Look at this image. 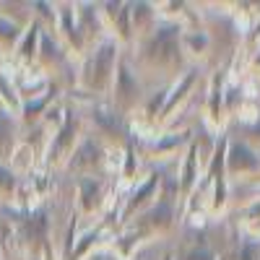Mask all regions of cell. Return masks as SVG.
<instances>
[{"label": "cell", "mask_w": 260, "mask_h": 260, "mask_svg": "<svg viewBox=\"0 0 260 260\" xmlns=\"http://www.w3.org/2000/svg\"><path fill=\"white\" fill-rule=\"evenodd\" d=\"M115 60H117V45L115 42H104V45H99L89 60V65H86L83 71V83L89 86V89H107L112 81V71H115Z\"/></svg>", "instance_id": "6da1fadb"}, {"label": "cell", "mask_w": 260, "mask_h": 260, "mask_svg": "<svg viewBox=\"0 0 260 260\" xmlns=\"http://www.w3.org/2000/svg\"><path fill=\"white\" fill-rule=\"evenodd\" d=\"M226 169L232 175H250L260 169V154L247 143H234L226 154Z\"/></svg>", "instance_id": "7a4b0ae2"}, {"label": "cell", "mask_w": 260, "mask_h": 260, "mask_svg": "<svg viewBox=\"0 0 260 260\" xmlns=\"http://www.w3.org/2000/svg\"><path fill=\"white\" fill-rule=\"evenodd\" d=\"M73 138H76V127L71 117L65 115V122L57 127V136H52L50 143V161H60L65 154H73Z\"/></svg>", "instance_id": "3957f363"}, {"label": "cell", "mask_w": 260, "mask_h": 260, "mask_svg": "<svg viewBox=\"0 0 260 260\" xmlns=\"http://www.w3.org/2000/svg\"><path fill=\"white\" fill-rule=\"evenodd\" d=\"M37 52H39V24L34 21L31 26L24 29V34H21L13 55H16L18 62H31V60L37 57Z\"/></svg>", "instance_id": "277c9868"}, {"label": "cell", "mask_w": 260, "mask_h": 260, "mask_svg": "<svg viewBox=\"0 0 260 260\" xmlns=\"http://www.w3.org/2000/svg\"><path fill=\"white\" fill-rule=\"evenodd\" d=\"M138 81L136 76L130 73L125 65H120L117 73H115V94H117V102L120 104H130L133 99H138Z\"/></svg>", "instance_id": "5b68a950"}, {"label": "cell", "mask_w": 260, "mask_h": 260, "mask_svg": "<svg viewBox=\"0 0 260 260\" xmlns=\"http://www.w3.org/2000/svg\"><path fill=\"white\" fill-rule=\"evenodd\" d=\"M99 161H102V148L94 141H83L71 159V167L73 169H89V167H96Z\"/></svg>", "instance_id": "8992f818"}, {"label": "cell", "mask_w": 260, "mask_h": 260, "mask_svg": "<svg viewBox=\"0 0 260 260\" xmlns=\"http://www.w3.org/2000/svg\"><path fill=\"white\" fill-rule=\"evenodd\" d=\"M21 34H24V29H21L16 21H11L8 16L0 13V55L8 52V50H16Z\"/></svg>", "instance_id": "52a82bcc"}, {"label": "cell", "mask_w": 260, "mask_h": 260, "mask_svg": "<svg viewBox=\"0 0 260 260\" xmlns=\"http://www.w3.org/2000/svg\"><path fill=\"white\" fill-rule=\"evenodd\" d=\"M0 104H3L11 115H18L21 112V96L16 91V83L6 73H0Z\"/></svg>", "instance_id": "ba28073f"}, {"label": "cell", "mask_w": 260, "mask_h": 260, "mask_svg": "<svg viewBox=\"0 0 260 260\" xmlns=\"http://www.w3.org/2000/svg\"><path fill=\"white\" fill-rule=\"evenodd\" d=\"M102 203V185L96 180H81V208L91 213Z\"/></svg>", "instance_id": "9c48e42d"}, {"label": "cell", "mask_w": 260, "mask_h": 260, "mask_svg": "<svg viewBox=\"0 0 260 260\" xmlns=\"http://www.w3.org/2000/svg\"><path fill=\"white\" fill-rule=\"evenodd\" d=\"M13 143V115L6 110L3 104H0V154L8 151ZM13 151V148H11Z\"/></svg>", "instance_id": "30bf717a"}, {"label": "cell", "mask_w": 260, "mask_h": 260, "mask_svg": "<svg viewBox=\"0 0 260 260\" xmlns=\"http://www.w3.org/2000/svg\"><path fill=\"white\" fill-rule=\"evenodd\" d=\"M60 29H62V37L71 42V45H76V50H81V29L73 26V11L71 8H62L60 11Z\"/></svg>", "instance_id": "8fae6325"}, {"label": "cell", "mask_w": 260, "mask_h": 260, "mask_svg": "<svg viewBox=\"0 0 260 260\" xmlns=\"http://www.w3.org/2000/svg\"><path fill=\"white\" fill-rule=\"evenodd\" d=\"M50 99H52V96L47 94V96H31L29 102H21V112H18V115H24V120H34V117H39V112L45 115Z\"/></svg>", "instance_id": "7c38bea8"}, {"label": "cell", "mask_w": 260, "mask_h": 260, "mask_svg": "<svg viewBox=\"0 0 260 260\" xmlns=\"http://www.w3.org/2000/svg\"><path fill=\"white\" fill-rule=\"evenodd\" d=\"M16 187H18L16 175L11 172V167H8V164L0 161V198H3V201L13 198V195H16Z\"/></svg>", "instance_id": "4fadbf2b"}, {"label": "cell", "mask_w": 260, "mask_h": 260, "mask_svg": "<svg viewBox=\"0 0 260 260\" xmlns=\"http://www.w3.org/2000/svg\"><path fill=\"white\" fill-rule=\"evenodd\" d=\"M156 182H159L156 177H151V180H148V182H146L136 195H133V201H130V203H127V208H125V216H127V213H133L138 206H143V203L148 201V195H154V192H156Z\"/></svg>", "instance_id": "5bb4252c"}, {"label": "cell", "mask_w": 260, "mask_h": 260, "mask_svg": "<svg viewBox=\"0 0 260 260\" xmlns=\"http://www.w3.org/2000/svg\"><path fill=\"white\" fill-rule=\"evenodd\" d=\"M39 52H42V60H60L62 55H60V47L55 45V42H52V37L50 34H39Z\"/></svg>", "instance_id": "9a60e30c"}, {"label": "cell", "mask_w": 260, "mask_h": 260, "mask_svg": "<svg viewBox=\"0 0 260 260\" xmlns=\"http://www.w3.org/2000/svg\"><path fill=\"white\" fill-rule=\"evenodd\" d=\"M94 120L104 127V130H110V133H120V120H117V115H112V112H107V110H96L94 112Z\"/></svg>", "instance_id": "2e32d148"}, {"label": "cell", "mask_w": 260, "mask_h": 260, "mask_svg": "<svg viewBox=\"0 0 260 260\" xmlns=\"http://www.w3.org/2000/svg\"><path fill=\"white\" fill-rule=\"evenodd\" d=\"M192 172H195V146H190V154H187V161H185V169H182V187L190 190L192 187Z\"/></svg>", "instance_id": "e0dca14e"}, {"label": "cell", "mask_w": 260, "mask_h": 260, "mask_svg": "<svg viewBox=\"0 0 260 260\" xmlns=\"http://www.w3.org/2000/svg\"><path fill=\"white\" fill-rule=\"evenodd\" d=\"M237 260H260V245L257 242H245L240 247V257Z\"/></svg>", "instance_id": "ac0fdd59"}, {"label": "cell", "mask_w": 260, "mask_h": 260, "mask_svg": "<svg viewBox=\"0 0 260 260\" xmlns=\"http://www.w3.org/2000/svg\"><path fill=\"white\" fill-rule=\"evenodd\" d=\"M185 260H213V255H211L208 250H192Z\"/></svg>", "instance_id": "d6986e66"}, {"label": "cell", "mask_w": 260, "mask_h": 260, "mask_svg": "<svg viewBox=\"0 0 260 260\" xmlns=\"http://www.w3.org/2000/svg\"><path fill=\"white\" fill-rule=\"evenodd\" d=\"M0 260H3V250H0Z\"/></svg>", "instance_id": "ffe728a7"}, {"label": "cell", "mask_w": 260, "mask_h": 260, "mask_svg": "<svg viewBox=\"0 0 260 260\" xmlns=\"http://www.w3.org/2000/svg\"><path fill=\"white\" fill-rule=\"evenodd\" d=\"M167 260H172V257H167Z\"/></svg>", "instance_id": "44dd1931"}]
</instances>
